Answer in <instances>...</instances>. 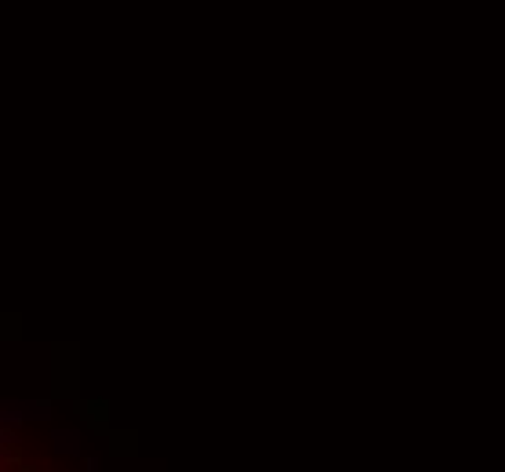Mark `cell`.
<instances>
[{
  "label": "cell",
  "mask_w": 505,
  "mask_h": 472,
  "mask_svg": "<svg viewBox=\"0 0 505 472\" xmlns=\"http://www.w3.org/2000/svg\"><path fill=\"white\" fill-rule=\"evenodd\" d=\"M26 472H33V469H26Z\"/></svg>",
  "instance_id": "5"
},
{
  "label": "cell",
  "mask_w": 505,
  "mask_h": 472,
  "mask_svg": "<svg viewBox=\"0 0 505 472\" xmlns=\"http://www.w3.org/2000/svg\"><path fill=\"white\" fill-rule=\"evenodd\" d=\"M51 450L62 458H80L84 454V432L77 425H55L51 429Z\"/></svg>",
  "instance_id": "2"
},
{
  "label": "cell",
  "mask_w": 505,
  "mask_h": 472,
  "mask_svg": "<svg viewBox=\"0 0 505 472\" xmlns=\"http://www.w3.org/2000/svg\"><path fill=\"white\" fill-rule=\"evenodd\" d=\"M26 422H51V404H44V399H0V425L19 429Z\"/></svg>",
  "instance_id": "1"
},
{
  "label": "cell",
  "mask_w": 505,
  "mask_h": 472,
  "mask_svg": "<svg viewBox=\"0 0 505 472\" xmlns=\"http://www.w3.org/2000/svg\"><path fill=\"white\" fill-rule=\"evenodd\" d=\"M87 472H95V458H87Z\"/></svg>",
  "instance_id": "4"
},
{
  "label": "cell",
  "mask_w": 505,
  "mask_h": 472,
  "mask_svg": "<svg viewBox=\"0 0 505 472\" xmlns=\"http://www.w3.org/2000/svg\"><path fill=\"white\" fill-rule=\"evenodd\" d=\"M15 447H19V432L0 425V450H15Z\"/></svg>",
  "instance_id": "3"
}]
</instances>
